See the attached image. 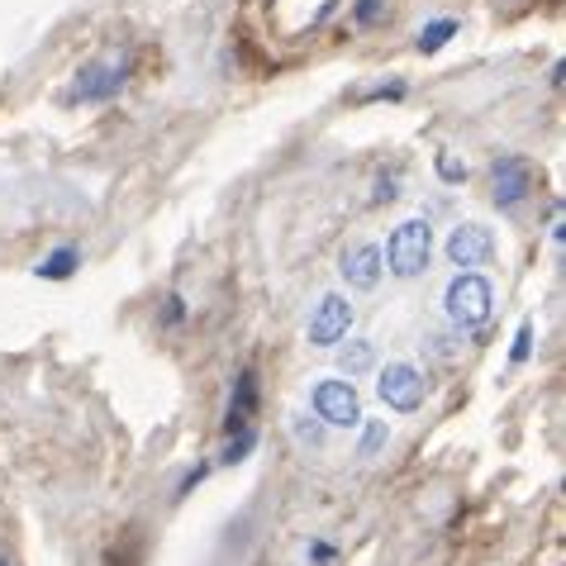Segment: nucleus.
I'll return each instance as SVG.
<instances>
[{
    "label": "nucleus",
    "instance_id": "f257e3e1",
    "mask_svg": "<svg viewBox=\"0 0 566 566\" xmlns=\"http://www.w3.org/2000/svg\"><path fill=\"white\" fill-rule=\"evenodd\" d=\"M443 314L458 334H476V328L491 324L495 314V286L485 272H452V281L443 286Z\"/></svg>",
    "mask_w": 566,
    "mask_h": 566
},
{
    "label": "nucleus",
    "instance_id": "f03ea898",
    "mask_svg": "<svg viewBox=\"0 0 566 566\" xmlns=\"http://www.w3.org/2000/svg\"><path fill=\"white\" fill-rule=\"evenodd\" d=\"M381 262L396 281H415V276L429 272V262H433V224L429 219H400V224L386 233Z\"/></svg>",
    "mask_w": 566,
    "mask_h": 566
},
{
    "label": "nucleus",
    "instance_id": "7ed1b4c3",
    "mask_svg": "<svg viewBox=\"0 0 566 566\" xmlns=\"http://www.w3.org/2000/svg\"><path fill=\"white\" fill-rule=\"evenodd\" d=\"M310 415L324 423V429H357L361 419V396H357V386L348 381V376H314V386H310Z\"/></svg>",
    "mask_w": 566,
    "mask_h": 566
},
{
    "label": "nucleus",
    "instance_id": "20e7f679",
    "mask_svg": "<svg viewBox=\"0 0 566 566\" xmlns=\"http://www.w3.org/2000/svg\"><path fill=\"white\" fill-rule=\"evenodd\" d=\"M376 396H381L386 410L415 415V410H423L429 381H423V371L415 367V361H386V367L376 371Z\"/></svg>",
    "mask_w": 566,
    "mask_h": 566
},
{
    "label": "nucleus",
    "instance_id": "39448f33",
    "mask_svg": "<svg viewBox=\"0 0 566 566\" xmlns=\"http://www.w3.org/2000/svg\"><path fill=\"white\" fill-rule=\"evenodd\" d=\"M353 328V301L338 291H324L310 310V324H305V343L310 348H338Z\"/></svg>",
    "mask_w": 566,
    "mask_h": 566
},
{
    "label": "nucleus",
    "instance_id": "423d86ee",
    "mask_svg": "<svg viewBox=\"0 0 566 566\" xmlns=\"http://www.w3.org/2000/svg\"><path fill=\"white\" fill-rule=\"evenodd\" d=\"M500 253V243H495V233L476 224V219H467V224L458 229H448V239H443V258L458 266V272H481L485 262H491Z\"/></svg>",
    "mask_w": 566,
    "mask_h": 566
},
{
    "label": "nucleus",
    "instance_id": "0eeeda50",
    "mask_svg": "<svg viewBox=\"0 0 566 566\" xmlns=\"http://www.w3.org/2000/svg\"><path fill=\"white\" fill-rule=\"evenodd\" d=\"M533 181H538V177H533L528 157L500 153L491 163V200H495V210H518L533 196Z\"/></svg>",
    "mask_w": 566,
    "mask_h": 566
},
{
    "label": "nucleus",
    "instance_id": "6e6552de",
    "mask_svg": "<svg viewBox=\"0 0 566 566\" xmlns=\"http://www.w3.org/2000/svg\"><path fill=\"white\" fill-rule=\"evenodd\" d=\"M124 82H129V62H124V57L86 62V67L76 72L72 101H82V105H105V101H115V96H119Z\"/></svg>",
    "mask_w": 566,
    "mask_h": 566
},
{
    "label": "nucleus",
    "instance_id": "1a4fd4ad",
    "mask_svg": "<svg viewBox=\"0 0 566 566\" xmlns=\"http://www.w3.org/2000/svg\"><path fill=\"white\" fill-rule=\"evenodd\" d=\"M258 405H262V386H258V371L243 367L233 376V390H229V410H224V423H219V433L233 438V433H248L258 429Z\"/></svg>",
    "mask_w": 566,
    "mask_h": 566
},
{
    "label": "nucleus",
    "instance_id": "9d476101",
    "mask_svg": "<svg viewBox=\"0 0 566 566\" xmlns=\"http://www.w3.org/2000/svg\"><path fill=\"white\" fill-rule=\"evenodd\" d=\"M338 276H343V286L357 291V295L376 291V286H381V276H386L381 248H376V243H353V248H343V258H338Z\"/></svg>",
    "mask_w": 566,
    "mask_h": 566
},
{
    "label": "nucleus",
    "instance_id": "9b49d317",
    "mask_svg": "<svg viewBox=\"0 0 566 566\" xmlns=\"http://www.w3.org/2000/svg\"><path fill=\"white\" fill-rule=\"evenodd\" d=\"M376 371V343L371 338H343L338 343V376H348V381H357V376Z\"/></svg>",
    "mask_w": 566,
    "mask_h": 566
},
{
    "label": "nucleus",
    "instance_id": "f8f14e48",
    "mask_svg": "<svg viewBox=\"0 0 566 566\" xmlns=\"http://www.w3.org/2000/svg\"><path fill=\"white\" fill-rule=\"evenodd\" d=\"M76 266H82V253H76L72 243H62V248H53L49 258H39L34 276H39V281H72Z\"/></svg>",
    "mask_w": 566,
    "mask_h": 566
},
{
    "label": "nucleus",
    "instance_id": "ddd939ff",
    "mask_svg": "<svg viewBox=\"0 0 566 566\" xmlns=\"http://www.w3.org/2000/svg\"><path fill=\"white\" fill-rule=\"evenodd\" d=\"M286 429H291L295 443L310 448V452H324V448H328V429H324V423L314 419L310 410H295V415L286 419Z\"/></svg>",
    "mask_w": 566,
    "mask_h": 566
},
{
    "label": "nucleus",
    "instance_id": "4468645a",
    "mask_svg": "<svg viewBox=\"0 0 566 566\" xmlns=\"http://www.w3.org/2000/svg\"><path fill=\"white\" fill-rule=\"evenodd\" d=\"M361 443H357V458H376L386 443H390V423L386 419H361Z\"/></svg>",
    "mask_w": 566,
    "mask_h": 566
},
{
    "label": "nucleus",
    "instance_id": "2eb2a0df",
    "mask_svg": "<svg viewBox=\"0 0 566 566\" xmlns=\"http://www.w3.org/2000/svg\"><path fill=\"white\" fill-rule=\"evenodd\" d=\"M452 34H458V20H433V24L419 29V43H415V49H419V53H438V49H448Z\"/></svg>",
    "mask_w": 566,
    "mask_h": 566
},
{
    "label": "nucleus",
    "instance_id": "dca6fc26",
    "mask_svg": "<svg viewBox=\"0 0 566 566\" xmlns=\"http://www.w3.org/2000/svg\"><path fill=\"white\" fill-rule=\"evenodd\" d=\"M253 448H258V429L224 438V448H219V467H239V462H248V452H253Z\"/></svg>",
    "mask_w": 566,
    "mask_h": 566
},
{
    "label": "nucleus",
    "instance_id": "f3484780",
    "mask_svg": "<svg viewBox=\"0 0 566 566\" xmlns=\"http://www.w3.org/2000/svg\"><path fill=\"white\" fill-rule=\"evenodd\" d=\"M533 357V319H518L514 328V348H510V367H524Z\"/></svg>",
    "mask_w": 566,
    "mask_h": 566
},
{
    "label": "nucleus",
    "instance_id": "a211bd4d",
    "mask_svg": "<svg viewBox=\"0 0 566 566\" xmlns=\"http://www.w3.org/2000/svg\"><path fill=\"white\" fill-rule=\"evenodd\" d=\"M438 177H443L448 186H462L467 181V163H458L452 153H438Z\"/></svg>",
    "mask_w": 566,
    "mask_h": 566
},
{
    "label": "nucleus",
    "instance_id": "6ab92c4d",
    "mask_svg": "<svg viewBox=\"0 0 566 566\" xmlns=\"http://www.w3.org/2000/svg\"><path fill=\"white\" fill-rule=\"evenodd\" d=\"M381 10H386V0H357V6H353V20H357L361 29H371L376 20H381Z\"/></svg>",
    "mask_w": 566,
    "mask_h": 566
},
{
    "label": "nucleus",
    "instance_id": "aec40b11",
    "mask_svg": "<svg viewBox=\"0 0 566 566\" xmlns=\"http://www.w3.org/2000/svg\"><path fill=\"white\" fill-rule=\"evenodd\" d=\"M181 319H186V295L171 291V295H167V310H163V324L171 328V324H181Z\"/></svg>",
    "mask_w": 566,
    "mask_h": 566
},
{
    "label": "nucleus",
    "instance_id": "412c9836",
    "mask_svg": "<svg viewBox=\"0 0 566 566\" xmlns=\"http://www.w3.org/2000/svg\"><path fill=\"white\" fill-rule=\"evenodd\" d=\"M305 557H310V566H328V562L338 557V547H334V543H324V538H314Z\"/></svg>",
    "mask_w": 566,
    "mask_h": 566
},
{
    "label": "nucleus",
    "instance_id": "4be33fe9",
    "mask_svg": "<svg viewBox=\"0 0 566 566\" xmlns=\"http://www.w3.org/2000/svg\"><path fill=\"white\" fill-rule=\"evenodd\" d=\"M206 476H210V467H206V462H200V467H191V471H186V476H181V485H177V500H186V495H191V491H196V485H200V481H206Z\"/></svg>",
    "mask_w": 566,
    "mask_h": 566
},
{
    "label": "nucleus",
    "instance_id": "5701e85b",
    "mask_svg": "<svg viewBox=\"0 0 566 566\" xmlns=\"http://www.w3.org/2000/svg\"><path fill=\"white\" fill-rule=\"evenodd\" d=\"M361 101H405V82H386V86H371Z\"/></svg>",
    "mask_w": 566,
    "mask_h": 566
}]
</instances>
